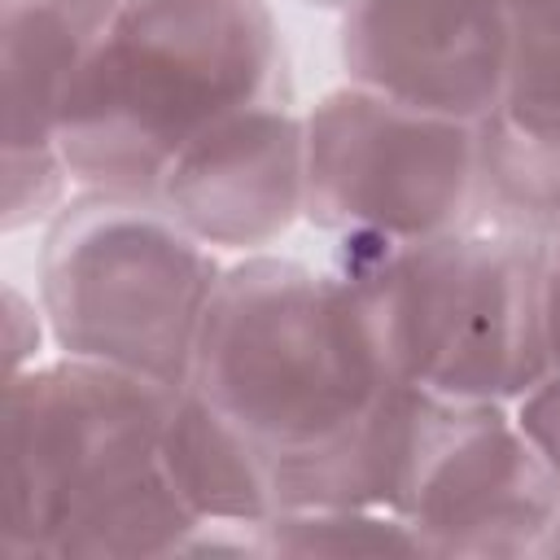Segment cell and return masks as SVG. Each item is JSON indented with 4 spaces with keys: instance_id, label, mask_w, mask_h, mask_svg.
I'll use <instances>...</instances> for the list:
<instances>
[{
    "instance_id": "e0dca14e",
    "label": "cell",
    "mask_w": 560,
    "mask_h": 560,
    "mask_svg": "<svg viewBox=\"0 0 560 560\" xmlns=\"http://www.w3.org/2000/svg\"><path fill=\"white\" fill-rule=\"evenodd\" d=\"M48 337V319L44 306L31 302L18 284H4V359H9V376L39 363V346Z\"/></svg>"
},
{
    "instance_id": "8992f818",
    "label": "cell",
    "mask_w": 560,
    "mask_h": 560,
    "mask_svg": "<svg viewBox=\"0 0 560 560\" xmlns=\"http://www.w3.org/2000/svg\"><path fill=\"white\" fill-rule=\"evenodd\" d=\"M306 214L337 236L420 241L472 223L477 122L346 83L306 114Z\"/></svg>"
},
{
    "instance_id": "ffe728a7",
    "label": "cell",
    "mask_w": 560,
    "mask_h": 560,
    "mask_svg": "<svg viewBox=\"0 0 560 560\" xmlns=\"http://www.w3.org/2000/svg\"><path fill=\"white\" fill-rule=\"evenodd\" d=\"M302 4H311V9H337V13L346 9V0H302Z\"/></svg>"
},
{
    "instance_id": "ba28073f",
    "label": "cell",
    "mask_w": 560,
    "mask_h": 560,
    "mask_svg": "<svg viewBox=\"0 0 560 560\" xmlns=\"http://www.w3.org/2000/svg\"><path fill=\"white\" fill-rule=\"evenodd\" d=\"M503 0H346V79L402 105L481 122L503 88L512 52Z\"/></svg>"
},
{
    "instance_id": "30bf717a",
    "label": "cell",
    "mask_w": 560,
    "mask_h": 560,
    "mask_svg": "<svg viewBox=\"0 0 560 560\" xmlns=\"http://www.w3.org/2000/svg\"><path fill=\"white\" fill-rule=\"evenodd\" d=\"M472 228L547 245L560 232V13L512 22L499 101L477 122Z\"/></svg>"
},
{
    "instance_id": "2e32d148",
    "label": "cell",
    "mask_w": 560,
    "mask_h": 560,
    "mask_svg": "<svg viewBox=\"0 0 560 560\" xmlns=\"http://www.w3.org/2000/svg\"><path fill=\"white\" fill-rule=\"evenodd\" d=\"M512 420L534 446V455L547 464V472L560 481V376H542L529 394L512 402Z\"/></svg>"
},
{
    "instance_id": "7a4b0ae2",
    "label": "cell",
    "mask_w": 560,
    "mask_h": 560,
    "mask_svg": "<svg viewBox=\"0 0 560 560\" xmlns=\"http://www.w3.org/2000/svg\"><path fill=\"white\" fill-rule=\"evenodd\" d=\"M284 92L267 0H122L61 101L57 149L79 188L153 201L188 140Z\"/></svg>"
},
{
    "instance_id": "ac0fdd59",
    "label": "cell",
    "mask_w": 560,
    "mask_h": 560,
    "mask_svg": "<svg viewBox=\"0 0 560 560\" xmlns=\"http://www.w3.org/2000/svg\"><path fill=\"white\" fill-rule=\"evenodd\" d=\"M542 346H547V372L560 376V245H547V262H542Z\"/></svg>"
},
{
    "instance_id": "7c38bea8",
    "label": "cell",
    "mask_w": 560,
    "mask_h": 560,
    "mask_svg": "<svg viewBox=\"0 0 560 560\" xmlns=\"http://www.w3.org/2000/svg\"><path fill=\"white\" fill-rule=\"evenodd\" d=\"M122 0H4V149H52L61 101Z\"/></svg>"
},
{
    "instance_id": "9c48e42d",
    "label": "cell",
    "mask_w": 560,
    "mask_h": 560,
    "mask_svg": "<svg viewBox=\"0 0 560 560\" xmlns=\"http://www.w3.org/2000/svg\"><path fill=\"white\" fill-rule=\"evenodd\" d=\"M153 201L201 245L262 254L306 214V127L284 101L245 105L188 140Z\"/></svg>"
},
{
    "instance_id": "d6986e66",
    "label": "cell",
    "mask_w": 560,
    "mask_h": 560,
    "mask_svg": "<svg viewBox=\"0 0 560 560\" xmlns=\"http://www.w3.org/2000/svg\"><path fill=\"white\" fill-rule=\"evenodd\" d=\"M512 18H538V13H560V0H503Z\"/></svg>"
},
{
    "instance_id": "44dd1931",
    "label": "cell",
    "mask_w": 560,
    "mask_h": 560,
    "mask_svg": "<svg viewBox=\"0 0 560 560\" xmlns=\"http://www.w3.org/2000/svg\"><path fill=\"white\" fill-rule=\"evenodd\" d=\"M551 245H560V232H556V241H551Z\"/></svg>"
},
{
    "instance_id": "277c9868",
    "label": "cell",
    "mask_w": 560,
    "mask_h": 560,
    "mask_svg": "<svg viewBox=\"0 0 560 560\" xmlns=\"http://www.w3.org/2000/svg\"><path fill=\"white\" fill-rule=\"evenodd\" d=\"M188 385L280 455L359 420L394 376L337 271L245 254L210 298Z\"/></svg>"
},
{
    "instance_id": "3957f363",
    "label": "cell",
    "mask_w": 560,
    "mask_h": 560,
    "mask_svg": "<svg viewBox=\"0 0 560 560\" xmlns=\"http://www.w3.org/2000/svg\"><path fill=\"white\" fill-rule=\"evenodd\" d=\"M547 241L455 228L420 241L341 236L337 276L359 298L394 381L512 407L547 376Z\"/></svg>"
},
{
    "instance_id": "6da1fadb",
    "label": "cell",
    "mask_w": 560,
    "mask_h": 560,
    "mask_svg": "<svg viewBox=\"0 0 560 560\" xmlns=\"http://www.w3.org/2000/svg\"><path fill=\"white\" fill-rule=\"evenodd\" d=\"M179 389L57 354L4 376L9 560L179 556L201 521L162 472V429Z\"/></svg>"
},
{
    "instance_id": "9a60e30c",
    "label": "cell",
    "mask_w": 560,
    "mask_h": 560,
    "mask_svg": "<svg viewBox=\"0 0 560 560\" xmlns=\"http://www.w3.org/2000/svg\"><path fill=\"white\" fill-rule=\"evenodd\" d=\"M70 166L61 149H4V206L0 228L22 232L31 223H48L70 201Z\"/></svg>"
},
{
    "instance_id": "5bb4252c",
    "label": "cell",
    "mask_w": 560,
    "mask_h": 560,
    "mask_svg": "<svg viewBox=\"0 0 560 560\" xmlns=\"http://www.w3.org/2000/svg\"><path fill=\"white\" fill-rule=\"evenodd\" d=\"M254 538L267 556H433L429 538L389 508L271 512Z\"/></svg>"
},
{
    "instance_id": "4fadbf2b",
    "label": "cell",
    "mask_w": 560,
    "mask_h": 560,
    "mask_svg": "<svg viewBox=\"0 0 560 560\" xmlns=\"http://www.w3.org/2000/svg\"><path fill=\"white\" fill-rule=\"evenodd\" d=\"M162 472L201 525L258 529L276 512L267 451L192 385H184L171 402L162 429Z\"/></svg>"
},
{
    "instance_id": "52a82bcc",
    "label": "cell",
    "mask_w": 560,
    "mask_h": 560,
    "mask_svg": "<svg viewBox=\"0 0 560 560\" xmlns=\"http://www.w3.org/2000/svg\"><path fill=\"white\" fill-rule=\"evenodd\" d=\"M394 512L429 538L433 556H560V481L503 402L429 394Z\"/></svg>"
},
{
    "instance_id": "5b68a950",
    "label": "cell",
    "mask_w": 560,
    "mask_h": 560,
    "mask_svg": "<svg viewBox=\"0 0 560 560\" xmlns=\"http://www.w3.org/2000/svg\"><path fill=\"white\" fill-rule=\"evenodd\" d=\"M219 280L214 249L149 197L83 188L44 228L39 306L48 341L70 359L166 389L192 381Z\"/></svg>"
},
{
    "instance_id": "8fae6325",
    "label": "cell",
    "mask_w": 560,
    "mask_h": 560,
    "mask_svg": "<svg viewBox=\"0 0 560 560\" xmlns=\"http://www.w3.org/2000/svg\"><path fill=\"white\" fill-rule=\"evenodd\" d=\"M429 389L394 381L359 420L346 429L267 455L276 512L302 508H398L416 464Z\"/></svg>"
}]
</instances>
